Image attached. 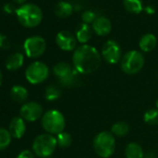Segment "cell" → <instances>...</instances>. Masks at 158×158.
Instances as JSON below:
<instances>
[{"label":"cell","mask_w":158,"mask_h":158,"mask_svg":"<svg viewBox=\"0 0 158 158\" xmlns=\"http://www.w3.org/2000/svg\"><path fill=\"white\" fill-rule=\"evenodd\" d=\"M55 14L62 19L68 18L73 13V7L70 3L65 1H60L55 6Z\"/></svg>","instance_id":"ffe728a7"},{"label":"cell","mask_w":158,"mask_h":158,"mask_svg":"<svg viewBox=\"0 0 158 158\" xmlns=\"http://www.w3.org/2000/svg\"><path fill=\"white\" fill-rule=\"evenodd\" d=\"M91 36H92V30L89 24L82 23L78 26V28L75 32V37L78 42H80L83 45H85L86 43H88L90 40Z\"/></svg>","instance_id":"ac0fdd59"},{"label":"cell","mask_w":158,"mask_h":158,"mask_svg":"<svg viewBox=\"0 0 158 158\" xmlns=\"http://www.w3.org/2000/svg\"><path fill=\"white\" fill-rule=\"evenodd\" d=\"M122 71L129 75L136 74L141 71L144 66V57L138 50H130L127 52L120 60Z\"/></svg>","instance_id":"52a82bcc"},{"label":"cell","mask_w":158,"mask_h":158,"mask_svg":"<svg viewBox=\"0 0 158 158\" xmlns=\"http://www.w3.org/2000/svg\"><path fill=\"white\" fill-rule=\"evenodd\" d=\"M57 146L56 137L48 133H44L35 137L32 144V150L36 156L48 158L53 154Z\"/></svg>","instance_id":"3957f363"},{"label":"cell","mask_w":158,"mask_h":158,"mask_svg":"<svg viewBox=\"0 0 158 158\" xmlns=\"http://www.w3.org/2000/svg\"><path fill=\"white\" fill-rule=\"evenodd\" d=\"M28 96V90L23 86L15 85L10 89V98L17 103H25Z\"/></svg>","instance_id":"9a60e30c"},{"label":"cell","mask_w":158,"mask_h":158,"mask_svg":"<svg viewBox=\"0 0 158 158\" xmlns=\"http://www.w3.org/2000/svg\"><path fill=\"white\" fill-rule=\"evenodd\" d=\"M129 132V126L124 121L115 122L111 127V133L116 137H125Z\"/></svg>","instance_id":"44dd1931"},{"label":"cell","mask_w":158,"mask_h":158,"mask_svg":"<svg viewBox=\"0 0 158 158\" xmlns=\"http://www.w3.org/2000/svg\"><path fill=\"white\" fill-rule=\"evenodd\" d=\"M155 106H156V109H158V100L155 102Z\"/></svg>","instance_id":"836d02e7"},{"label":"cell","mask_w":158,"mask_h":158,"mask_svg":"<svg viewBox=\"0 0 158 158\" xmlns=\"http://www.w3.org/2000/svg\"><path fill=\"white\" fill-rule=\"evenodd\" d=\"M41 124L47 133L58 135L64 131L66 122L63 114L60 111L52 109L44 113Z\"/></svg>","instance_id":"5b68a950"},{"label":"cell","mask_w":158,"mask_h":158,"mask_svg":"<svg viewBox=\"0 0 158 158\" xmlns=\"http://www.w3.org/2000/svg\"><path fill=\"white\" fill-rule=\"evenodd\" d=\"M49 75L48 65L42 61L32 62L25 71L26 80L32 85H38L45 82Z\"/></svg>","instance_id":"ba28073f"},{"label":"cell","mask_w":158,"mask_h":158,"mask_svg":"<svg viewBox=\"0 0 158 158\" xmlns=\"http://www.w3.org/2000/svg\"><path fill=\"white\" fill-rule=\"evenodd\" d=\"M93 31L100 36H104L110 34L112 30V23L110 20L104 16H99L92 23Z\"/></svg>","instance_id":"5bb4252c"},{"label":"cell","mask_w":158,"mask_h":158,"mask_svg":"<svg viewBox=\"0 0 158 158\" xmlns=\"http://www.w3.org/2000/svg\"><path fill=\"white\" fill-rule=\"evenodd\" d=\"M61 95V91L56 85H48L45 89V99L48 102L57 101Z\"/></svg>","instance_id":"603a6c76"},{"label":"cell","mask_w":158,"mask_h":158,"mask_svg":"<svg viewBox=\"0 0 158 158\" xmlns=\"http://www.w3.org/2000/svg\"><path fill=\"white\" fill-rule=\"evenodd\" d=\"M24 52L27 57L31 59H36L42 56L47 48L46 40L39 35L28 37L23 44Z\"/></svg>","instance_id":"9c48e42d"},{"label":"cell","mask_w":158,"mask_h":158,"mask_svg":"<svg viewBox=\"0 0 158 158\" xmlns=\"http://www.w3.org/2000/svg\"><path fill=\"white\" fill-rule=\"evenodd\" d=\"M76 37L68 31H60L56 35L57 46L64 51H72L76 48Z\"/></svg>","instance_id":"7c38bea8"},{"label":"cell","mask_w":158,"mask_h":158,"mask_svg":"<svg viewBox=\"0 0 158 158\" xmlns=\"http://www.w3.org/2000/svg\"><path fill=\"white\" fill-rule=\"evenodd\" d=\"M44 114L43 107L36 102H28L22 105L20 109V116L26 122H35L42 118Z\"/></svg>","instance_id":"30bf717a"},{"label":"cell","mask_w":158,"mask_h":158,"mask_svg":"<svg viewBox=\"0 0 158 158\" xmlns=\"http://www.w3.org/2000/svg\"><path fill=\"white\" fill-rule=\"evenodd\" d=\"M144 122L148 125L154 126L158 124V109L153 108L146 111V113L143 115Z\"/></svg>","instance_id":"d4e9b609"},{"label":"cell","mask_w":158,"mask_h":158,"mask_svg":"<svg viewBox=\"0 0 158 158\" xmlns=\"http://www.w3.org/2000/svg\"><path fill=\"white\" fill-rule=\"evenodd\" d=\"M26 121L21 116L13 117L9 125V131L12 138L21 139L26 132Z\"/></svg>","instance_id":"4fadbf2b"},{"label":"cell","mask_w":158,"mask_h":158,"mask_svg":"<svg viewBox=\"0 0 158 158\" xmlns=\"http://www.w3.org/2000/svg\"><path fill=\"white\" fill-rule=\"evenodd\" d=\"M12 137L9 131L4 127H0V151L7 149L11 143Z\"/></svg>","instance_id":"cb8c5ba5"},{"label":"cell","mask_w":158,"mask_h":158,"mask_svg":"<svg viewBox=\"0 0 158 158\" xmlns=\"http://www.w3.org/2000/svg\"><path fill=\"white\" fill-rule=\"evenodd\" d=\"M16 15L20 23L27 28L38 26L43 20L41 9L35 4H23L16 10Z\"/></svg>","instance_id":"7a4b0ae2"},{"label":"cell","mask_w":158,"mask_h":158,"mask_svg":"<svg viewBox=\"0 0 158 158\" xmlns=\"http://www.w3.org/2000/svg\"><path fill=\"white\" fill-rule=\"evenodd\" d=\"M123 5L125 9L130 13H139L142 10L141 0H123Z\"/></svg>","instance_id":"7402d4cb"},{"label":"cell","mask_w":158,"mask_h":158,"mask_svg":"<svg viewBox=\"0 0 158 158\" xmlns=\"http://www.w3.org/2000/svg\"><path fill=\"white\" fill-rule=\"evenodd\" d=\"M125 154L127 158H143L144 155L142 147L136 142H130L127 145Z\"/></svg>","instance_id":"d6986e66"},{"label":"cell","mask_w":158,"mask_h":158,"mask_svg":"<svg viewBox=\"0 0 158 158\" xmlns=\"http://www.w3.org/2000/svg\"><path fill=\"white\" fill-rule=\"evenodd\" d=\"M81 18H82V21H83V23H86V24L89 25V23H94V21L96 20L97 16H96L94 11H92V10H86V11H84L82 13Z\"/></svg>","instance_id":"4316f807"},{"label":"cell","mask_w":158,"mask_h":158,"mask_svg":"<svg viewBox=\"0 0 158 158\" xmlns=\"http://www.w3.org/2000/svg\"><path fill=\"white\" fill-rule=\"evenodd\" d=\"M53 73L62 87H74L79 82L80 73L67 62L60 61L56 63L53 67Z\"/></svg>","instance_id":"277c9868"},{"label":"cell","mask_w":158,"mask_h":158,"mask_svg":"<svg viewBox=\"0 0 158 158\" xmlns=\"http://www.w3.org/2000/svg\"><path fill=\"white\" fill-rule=\"evenodd\" d=\"M14 1H15L17 4H20V5H21V4H23V3L26 1V0H14Z\"/></svg>","instance_id":"d6a6232c"},{"label":"cell","mask_w":158,"mask_h":158,"mask_svg":"<svg viewBox=\"0 0 158 158\" xmlns=\"http://www.w3.org/2000/svg\"><path fill=\"white\" fill-rule=\"evenodd\" d=\"M145 10H146V12H147V13H149V14H152V13L154 12L153 9H152L151 7H147V8H145Z\"/></svg>","instance_id":"4dcf8cb0"},{"label":"cell","mask_w":158,"mask_h":158,"mask_svg":"<svg viewBox=\"0 0 158 158\" xmlns=\"http://www.w3.org/2000/svg\"><path fill=\"white\" fill-rule=\"evenodd\" d=\"M56 139H57V143H58V146L61 147V148H67L69 147L71 144H72V141H73V139H72V136L67 133V132H61L60 134H58L56 136Z\"/></svg>","instance_id":"484cf974"},{"label":"cell","mask_w":158,"mask_h":158,"mask_svg":"<svg viewBox=\"0 0 158 158\" xmlns=\"http://www.w3.org/2000/svg\"><path fill=\"white\" fill-rule=\"evenodd\" d=\"M157 45V39L154 35L152 34H146L139 39V46L141 51L143 52H150L155 48Z\"/></svg>","instance_id":"e0dca14e"},{"label":"cell","mask_w":158,"mask_h":158,"mask_svg":"<svg viewBox=\"0 0 158 158\" xmlns=\"http://www.w3.org/2000/svg\"><path fill=\"white\" fill-rule=\"evenodd\" d=\"M24 57L21 52H15L10 55L6 60V68L10 71H17L23 67Z\"/></svg>","instance_id":"2e32d148"},{"label":"cell","mask_w":158,"mask_h":158,"mask_svg":"<svg viewBox=\"0 0 158 158\" xmlns=\"http://www.w3.org/2000/svg\"><path fill=\"white\" fill-rule=\"evenodd\" d=\"M48 158H51V157H48Z\"/></svg>","instance_id":"e575fe53"},{"label":"cell","mask_w":158,"mask_h":158,"mask_svg":"<svg viewBox=\"0 0 158 158\" xmlns=\"http://www.w3.org/2000/svg\"><path fill=\"white\" fill-rule=\"evenodd\" d=\"M102 63V55L92 46L82 45L73 54V68L81 74H89L97 71Z\"/></svg>","instance_id":"6da1fadb"},{"label":"cell","mask_w":158,"mask_h":158,"mask_svg":"<svg viewBox=\"0 0 158 158\" xmlns=\"http://www.w3.org/2000/svg\"><path fill=\"white\" fill-rule=\"evenodd\" d=\"M93 149L102 158L111 157L115 150L114 136L108 131L100 132L93 139Z\"/></svg>","instance_id":"8992f818"},{"label":"cell","mask_w":158,"mask_h":158,"mask_svg":"<svg viewBox=\"0 0 158 158\" xmlns=\"http://www.w3.org/2000/svg\"><path fill=\"white\" fill-rule=\"evenodd\" d=\"M10 48V39L3 34L0 33V48L1 49H9Z\"/></svg>","instance_id":"83f0119b"},{"label":"cell","mask_w":158,"mask_h":158,"mask_svg":"<svg viewBox=\"0 0 158 158\" xmlns=\"http://www.w3.org/2000/svg\"><path fill=\"white\" fill-rule=\"evenodd\" d=\"M2 83H3V73H2L1 69H0V86L2 85Z\"/></svg>","instance_id":"1f68e13d"},{"label":"cell","mask_w":158,"mask_h":158,"mask_svg":"<svg viewBox=\"0 0 158 158\" xmlns=\"http://www.w3.org/2000/svg\"><path fill=\"white\" fill-rule=\"evenodd\" d=\"M35 153L34 152L30 151V150H23L22 151L16 158H35Z\"/></svg>","instance_id":"f1b7e54d"},{"label":"cell","mask_w":158,"mask_h":158,"mask_svg":"<svg viewBox=\"0 0 158 158\" xmlns=\"http://www.w3.org/2000/svg\"><path fill=\"white\" fill-rule=\"evenodd\" d=\"M3 10H4V12H6V13H8V14H10V13L12 12V10H13V8L11 7L10 4H6V5L3 7Z\"/></svg>","instance_id":"f546056e"},{"label":"cell","mask_w":158,"mask_h":158,"mask_svg":"<svg viewBox=\"0 0 158 158\" xmlns=\"http://www.w3.org/2000/svg\"><path fill=\"white\" fill-rule=\"evenodd\" d=\"M102 57L110 64H115L122 59V49L120 45L114 40H108L102 46Z\"/></svg>","instance_id":"8fae6325"}]
</instances>
